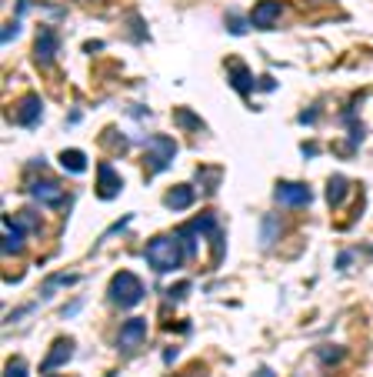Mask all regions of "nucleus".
Segmentation results:
<instances>
[{
    "mask_svg": "<svg viewBox=\"0 0 373 377\" xmlns=\"http://www.w3.org/2000/svg\"><path fill=\"white\" fill-rule=\"evenodd\" d=\"M177 237L180 234H160V237H153V241L147 244L144 257H147V264L157 274H170L183 264L187 251H183V241H177Z\"/></svg>",
    "mask_w": 373,
    "mask_h": 377,
    "instance_id": "nucleus-1",
    "label": "nucleus"
},
{
    "mask_svg": "<svg viewBox=\"0 0 373 377\" xmlns=\"http://www.w3.org/2000/svg\"><path fill=\"white\" fill-rule=\"evenodd\" d=\"M110 301L117 304V307H137V304L144 301V281L130 271H117L114 274V281H110Z\"/></svg>",
    "mask_w": 373,
    "mask_h": 377,
    "instance_id": "nucleus-2",
    "label": "nucleus"
},
{
    "mask_svg": "<svg viewBox=\"0 0 373 377\" xmlns=\"http://www.w3.org/2000/svg\"><path fill=\"white\" fill-rule=\"evenodd\" d=\"M273 197H277V204H284V207H307V204L314 200V194H310L307 184H277Z\"/></svg>",
    "mask_w": 373,
    "mask_h": 377,
    "instance_id": "nucleus-3",
    "label": "nucleus"
},
{
    "mask_svg": "<svg viewBox=\"0 0 373 377\" xmlns=\"http://www.w3.org/2000/svg\"><path fill=\"white\" fill-rule=\"evenodd\" d=\"M280 14H284V3H280V0H260L254 7V14H250V27L270 31V27L280 20Z\"/></svg>",
    "mask_w": 373,
    "mask_h": 377,
    "instance_id": "nucleus-4",
    "label": "nucleus"
},
{
    "mask_svg": "<svg viewBox=\"0 0 373 377\" xmlns=\"http://www.w3.org/2000/svg\"><path fill=\"white\" fill-rule=\"evenodd\" d=\"M144 337H147V320H144V317H130V320L120 327L117 347L123 350V354H130L137 344H144Z\"/></svg>",
    "mask_w": 373,
    "mask_h": 377,
    "instance_id": "nucleus-5",
    "label": "nucleus"
},
{
    "mask_svg": "<svg viewBox=\"0 0 373 377\" xmlns=\"http://www.w3.org/2000/svg\"><path fill=\"white\" fill-rule=\"evenodd\" d=\"M24 241H27V227L20 224L17 217H7V221H3V254L17 257L24 251Z\"/></svg>",
    "mask_w": 373,
    "mask_h": 377,
    "instance_id": "nucleus-6",
    "label": "nucleus"
},
{
    "mask_svg": "<svg viewBox=\"0 0 373 377\" xmlns=\"http://www.w3.org/2000/svg\"><path fill=\"white\" fill-rule=\"evenodd\" d=\"M150 147H153V154H147L150 170H164V167H170V157H174V151H177V144H174L170 137H153Z\"/></svg>",
    "mask_w": 373,
    "mask_h": 377,
    "instance_id": "nucleus-7",
    "label": "nucleus"
},
{
    "mask_svg": "<svg viewBox=\"0 0 373 377\" xmlns=\"http://www.w3.org/2000/svg\"><path fill=\"white\" fill-rule=\"evenodd\" d=\"M74 357V341L70 337H60V341H54V347H50V354L44 357V364H40V371L44 374H50L54 367H63V364Z\"/></svg>",
    "mask_w": 373,
    "mask_h": 377,
    "instance_id": "nucleus-8",
    "label": "nucleus"
},
{
    "mask_svg": "<svg viewBox=\"0 0 373 377\" xmlns=\"http://www.w3.org/2000/svg\"><path fill=\"white\" fill-rule=\"evenodd\" d=\"M33 54H37V64H40V67H47V64H54V57H57V34L50 31V27H44V31L37 34V44H33Z\"/></svg>",
    "mask_w": 373,
    "mask_h": 377,
    "instance_id": "nucleus-9",
    "label": "nucleus"
},
{
    "mask_svg": "<svg viewBox=\"0 0 373 377\" xmlns=\"http://www.w3.org/2000/svg\"><path fill=\"white\" fill-rule=\"evenodd\" d=\"M30 194L37 197L40 204H47V207H57L60 200H63V187L57 181H33L30 184Z\"/></svg>",
    "mask_w": 373,
    "mask_h": 377,
    "instance_id": "nucleus-10",
    "label": "nucleus"
},
{
    "mask_svg": "<svg viewBox=\"0 0 373 377\" xmlns=\"http://www.w3.org/2000/svg\"><path fill=\"white\" fill-rule=\"evenodd\" d=\"M194 200H197V191L190 187V184H177V187H170L167 197H164V204L170 207V211H187Z\"/></svg>",
    "mask_w": 373,
    "mask_h": 377,
    "instance_id": "nucleus-11",
    "label": "nucleus"
},
{
    "mask_svg": "<svg viewBox=\"0 0 373 377\" xmlns=\"http://www.w3.org/2000/svg\"><path fill=\"white\" fill-rule=\"evenodd\" d=\"M97 174H100V184H97V194L104 197V200H114L120 194V174L114 170L110 164H100L97 167Z\"/></svg>",
    "mask_w": 373,
    "mask_h": 377,
    "instance_id": "nucleus-12",
    "label": "nucleus"
},
{
    "mask_svg": "<svg viewBox=\"0 0 373 377\" xmlns=\"http://www.w3.org/2000/svg\"><path fill=\"white\" fill-rule=\"evenodd\" d=\"M227 74H230V84H234V91H240V94H250V91L257 87V84H254V74L247 71V64L230 61V64H227Z\"/></svg>",
    "mask_w": 373,
    "mask_h": 377,
    "instance_id": "nucleus-13",
    "label": "nucleus"
},
{
    "mask_svg": "<svg viewBox=\"0 0 373 377\" xmlns=\"http://www.w3.org/2000/svg\"><path fill=\"white\" fill-rule=\"evenodd\" d=\"M40 121V97L37 94H30L20 101V110H17V124H24V127H33V124Z\"/></svg>",
    "mask_w": 373,
    "mask_h": 377,
    "instance_id": "nucleus-14",
    "label": "nucleus"
},
{
    "mask_svg": "<svg viewBox=\"0 0 373 377\" xmlns=\"http://www.w3.org/2000/svg\"><path fill=\"white\" fill-rule=\"evenodd\" d=\"M60 167H63V170H70V174H84V170H87V154L77 151V147H70V151L60 154Z\"/></svg>",
    "mask_w": 373,
    "mask_h": 377,
    "instance_id": "nucleus-15",
    "label": "nucleus"
},
{
    "mask_svg": "<svg viewBox=\"0 0 373 377\" xmlns=\"http://www.w3.org/2000/svg\"><path fill=\"white\" fill-rule=\"evenodd\" d=\"M344 194H347V181L340 177V174H333V177H330V187H327V200H330V207H337V204L344 200Z\"/></svg>",
    "mask_w": 373,
    "mask_h": 377,
    "instance_id": "nucleus-16",
    "label": "nucleus"
},
{
    "mask_svg": "<svg viewBox=\"0 0 373 377\" xmlns=\"http://www.w3.org/2000/svg\"><path fill=\"white\" fill-rule=\"evenodd\" d=\"M277 234H280V221L277 217H264V224H260V241H264V247L277 241Z\"/></svg>",
    "mask_w": 373,
    "mask_h": 377,
    "instance_id": "nucleus-17",
    "label": "nucleus"
},
{
    "mask_svg": "<svg viewBox=\"0 0 373 377\" xmlns=\"http://www.w3.org/2000/svg\"><path fill=\"white\" fill-rule=\"evenodd\" d=\"M3 377H27V364L20 361V357H10V361L3 364Z\"/></svg>",
    "mask_w": 373,
    "mask_h": 377,
    "instance_id": "nucleus-18",
    "label": "nucleus"
},
{
    "mask_svg": "<svg viewBox=\"0 0 373 377\" xmlns=\"http://www.w3.org/2000/svg\"><path fill=\"white\" fill-rule=\"evenodd\" d=\"M187 294H190V281H180V284H174L170 290H167V301L177 304V301H183Z\"/></svg>",
    "mask_w": 373,
    "mask_h": 377,
    "instance_id": "nucleus-19",
    "label": "nucleus"
},
{
    "mask_svg": "<svg viewBox=\"0 0 373 377\" xmlns=\"http://www.w3.org/2000/svg\"><path fill=\"white\" fill-rule=\"evenodd\" d=\"M340 357H344V347H330V350H323V347H320V361L333 364V361H340Z\"/></svg>",
    "mask_w": 373,
    "mask_h": 377,
    "instance_id": "nucleus-20",
    "label": "nucleus"
},
{
    "mask_svg": "<svg viewBox=\"0 0 373 377\" xmlns=\"http://www.w3.org/2000/svg\"><path fill=\"white\" fill-rule=\"evenodd\" d=\"M227 24H230V34H243V31H247V20H240L237 14L227 17Z\"/></svg>",
    "mask_w": 373,
    "mask_h": 377,
    "instance_id": "nucleus-21",
    "label": "nucleus"
},
{
    "mask_svg": "<svg viewBox=\"0 0 373 377\" xmlns=\"http://www.w3.org/2000/svg\"><path fill=\"white\" fill-rule=\"evenodd\" d=\"M177 121L183 124V127H187V124H190V127H200V121H197L194 114H187V110H177Z\"/></svg>",
    "mask_w": 373,
    "mask_h": 377,
    "instance_id": "nucleus-22",
    "label": "nucleus"
},
{
    "mask_svg": "<svg viewBox=\"0 0 373 377\" xmlns=\"http://www.w3.org/2000/svg\"><path fill=\"white\" fill-rule=\"evenodd\" d=\"M17 34H20V20H14V24H10V27L3 31V44H10V40L17 37Z\"/></svg>",
    "mask_w": 373,
    "mask_h": 377,
    "instance_id": "nucleus-23",
    "label": "nucleus"
},
{
    "mask_svg": "<svg viewBox=\"0 0 373 377\" xmlns=\"http://www.w3.org/2000/svg\"><path fill=\"white\" fill-rule=\"evenodd\" d=\"M347 264H353V254L340 251V257H337V267H340V271H347Z\"/></svg>",
    "mask_w": 373,
    "mask_h": 377,
    "instance_id": "nucleus-24",
    "label": "nucleus"
},
{
    "mask_svg": "<svg viewBox=\"0 0 373 377\" xmlns=\"http://www.w3.org/2000/svg\"><path fill=\"white\" fill-rule=\"evenodd\" d=\"M257 377H273V371H267V367H260V371H257Z\"/></svg>",
    "mask_w": 373,
    "mask_h": 377,
    "instance_id": "nucleus-25",
    "label": "nucleus"
}]
</instances>
